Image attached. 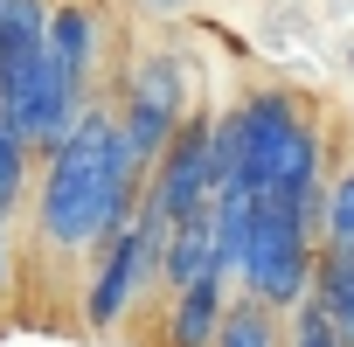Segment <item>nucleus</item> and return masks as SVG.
<instances>
[{
  "label": "nucleus",
  "instance_id": "nucleus-1",
  "mask_svg": "<svg viewBox=\"0 0 354 347\" xmlns=\"http://www.w3.org/2000/svg\"><path fill=\"white\" fill-rule=\"evenodd\" d=\"M42 167V188H35V236L63 257L77 250H104L132 216H139V195H146V167L118 146V125H111V104L91 97V111L70 125V139L56 153L35 160Z\"/></svg>",
  "mask_w": 354,
  "mask_h": 347
},
{
  "label": "nucleus",
  "instance_id": "nucleus-2",
  "mask_svg": "<svg viewBox=\"0 0 354 347\" xmlns=\"http://www.w3.org/2000/svg\"><path fill=\"white\" fill-rule=\"evenodd\" d=\"M313 264H319V243L306 236V223L278 202H257L250 209V243H243V264H236L243 299H257L271 312H292L313 292Z\"/></svg>",
  "mask_w": 354,
  "mask_h": 347
},
{
  "label": "nucleus",
  "instance_id": "nucleus-3",
  "mask_svg": "<svg viewBox=\"0 0 354 347\" xmlns=\"http://www.w3.org/2000/svg\"><path fill=\"white\" fill-rule=\"evenodd\" d=\"M160 243H167V229L146 223V216H132V223L97 250V264H91V292H84V319H91L97 333H111V326L132 312V299L160 278Z\"/></svg>",
  "mask_w": 354,
  "mask_h": 347
},
{
  "label": "nucleus",
  "instance_id": "nucleus-4",
  "mask_svg": "<svg viewBox=\"0 0 354 347\" xmlns=\"http://www.w3.org/2000/svg\"><path fill=\"white\" fill-rule=\"evenodd\" d=\"M299 97L285 91H257L243 104H230V125H236V174H230V195H264L271 181V167L285 153V139L299 132Z\"/></svg>",
  "mask_w": 354,
  "mask_h": 347
},
{
  "label": "nucleus",
  "instance_id": "nucleus-5",
  "mask_svg": "<svg viewBox=\"0 0 354 347\" xmlns=\"http://www.w3.org/2000/svg\"><path fill=\"white\" fill-rule=\"evenodd\" d=\"M42 28H49V0H8L0 8V118H21L42 77Z\"/></svg>",
  "mask_w": 354,
  "mask_h": 347
},
{
  "label": "nucleus",
  "instance_id": "nucleus-6",
  "mask_svg": "<svg viewBox=\"0 0 354 347\" xmlns=\"http://www.w3.org/2000/svg\"><path fill=\"white\" fill-rule=\"evenodd\" d=\"M42 56H49V70L63 84L91 91V77L104 63V21H97V8H84V0H56L49 28H42Z\"/></svg>",
  "mask_w": 354,
  "mask_h": 347
},
{
  "label": "nucleus",
  "instance_id": "nucleus-7",
  "mask_svg": "<svg viewBox=\"0 0 354 347\" xmlns=\"http://www.w3.org/2000/svg\"><path fill=\"white\" fill-rule=\"evenodd\" d=\"M223 306H230V278H223V271L181 285V292H174V306H167V326H160L167 347H209L216 326H223Z\"/></svg>",
  "mask_w": 354,
  "mask_h": 347
},
{
  "label": "nucleus",
  "instance_id": "nucleus-8",
  "mask_svg": "<svg viewBox=\"0 0 354 347\" xmlns=\"http://www.w3.org/2000/svg\"><path fill=\"white\" fill-rule=\"evenodd\" d=\"M209 271H216V223H209V209H202L195 223H174V229H167V243H160V285L181 292V285H195V278H209Z\"/></svg>",
  "mask_w": 354,
  "mask_h": 347
},
{
  "label": "nucleus",
  "instance_id": "nucleus-9",
  "mask_svg": "<svg viewBox=\"0 0 354 347\" xmlns=\"http://www.w3.org/2000/svg\"><path fill=\"white\" fill-rule=\"evenodd\" d=\"M195 77H188V63L174 56V49H153V56H139L132 63V77H125V97H146V104H160V111H174V118H188L195 111Z\"/></svg>",
  "mask_w": 354,
  "mask_h": 347
},
{
  "label": "nucleus",
  "instance_id": "nucleus-10",
  "mask_svg": "<svg viewBox=\"0 0 354 347\" xmlns=\"http://www.w3.org/2000/svg\"><path fill=\"white\" fill-rule=\"evenodd\" d=\"M313 299H319L333 340L354 347V264H347V257H326V250H319V264H313Z\"/></svg>",
  "mask_w": 354,
  "mask_h": 347
},
{
  "label": "nucleus",
  "instance_id": "nucleus-11",
  "mask_svg": "<svg viewBox=\"0 0 354 347\" xmlns=\"http://www.w3.org/2000/svg\"><path fill=\"white\" fill-rule=\"evenodd\" d=\"M209 347H285V319H278L271 306H257V299L230 292L223 326H216V340H209Z\"/></svg>",
  "mask_w": 354,
  "mask_h": 347
},
{
  "label": "nucleus",
  "instance_id": "nucleus-12",
  "mask_svg": "<svg viewBox=\"0 0 354 347\" xmlns=\"http://www.w3.org/2000/svg\"><path fill=\"white\" fill-rule=\"evenodd\" d=\"M28 181H35V146L0 118V223H15L21 202H28Z\"/></svg>",
  "mask_w": 354,
  "mask_h": 347
},
{
  "label": "nucleus",
  "instance_id": "nucleus-13",
  "mask_svg": "<svg viewBox=\"0 0 354 347\" xmlns=\"http://www.w3.org/2000/svg\"><path fill=\"white\" fill-rule=\"evenodd\" d=\"M319 250L354 264V167L326 181V223H319Z\"/></svg>",
  "mask_w": 354,
  "mask_h": 347
},
{
  "label": "nucleus",
  "instance_id": "nucleus-14",
  "mask_svg": "<svg viewBox=\"0 0 354 347\" xmlns=\"http://www.w3.org/2000/svg\"><path fill=\"white\" fill-rule=\"evenodd\" d=\"M285 347H340L333 340V326H326V312H319V299L306 292L299 306H292V326H285Z\"/></svg>",
  "mask_w": 354,
  "mask_h": 347
},
{
  "label": "nucleus",
  "instance_id": "nucleus-15",
  "mask_svg": "<svg viewBox=\"0 0 354 347\" xmlns=\"http://www.w3.org/2000/svg\"><path fill=\"white\" fill-rule=\"evenodd\" d=\"M15 278V243H8V223H0V285Z\"/></svg>",
  "mask_w": 354,
  "mask_h": 347
},
{
  "label": "nucleus",
  "instance_id": "nucleus-16",
  "mask_svg": "<svg viewBox=\"0 0 354 347\" xmlns=\"http://www.w3.org/2000/svg\"><path fill=\"white\" fill-rule=\"evenodd\" d=\"M0 8H8V0H0Z\"/></svg>",
  "mask_w": 354,
  "mask_h": 347
}]
</instances>
